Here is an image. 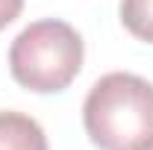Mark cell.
Listing matches in <instances>:
<instances>
[{
  "label": "cell",
  "mask_w": 153,
  "mask_h": 150,
  "mask_svg": "<svg viewBox=\"0 0 153 150\" xmlns=\"http://www.w3.org/2000/svg\"><path fill=\"white\" fill-rule=\"evenodd\" d=\"M82 124L100 150H141L153 141V85L127 71L100 76L82 103Z\"/></svg>",
  "instance_id": "6da1fadb"
},
{
  "label": "cell",
  "mask_w": 153,
  "mask_h": 150,
  "mask_svg": "<svg viewBox=\"0 0 153 150\" xmlns=\"http://www.w3.org/2000/svg\"><path fill=\"white\" fill-rule=\"evenodd\" d=\"M82 68V38L71 24L56 18L36 21L9 47V71L15 82L36 94L68 88Z\"/></svg>",
  "instance_id": "7a4b0ae2"
},
{
  "label": "cell",
  "mask_w": 153,
  "mask_h": 150,
  "mask_svg": "<svg viewBox=\"0 0 153 150\" xmlns=\"http://www.w3.org/2000/svg\"><path fill=\"white\" fill-rule=\"evenodd\" d=\"M0 150H47V135L30 115L0 112Z\"/></svg>",
  "instance_id": "3957f363"
},
{
  "label": "cell",
  "mask_w": 153,
  "mask_h": 150,
  "mask_svg": "<svg viewBox=\"0 0 153 150\" xmlns=\"http://www.w3.org/2000/svg\"><path fill=\"white\" fill-rule=\"evenodd\" d=\"M121 21L138 41L153 44V0H121Z\"/></svg>",
  "instance_id": "277c9868"
},
{
  "label": "cell",
  "mask_w": 153,
  "mask_h": 150,
  "mask_svg": "<svg viewBox=\"0 0 153 150\" xmlns=\"http://www.w3.org/2000/svg\"><path fill=\"white\" fill-rule=\"evenodd\" d=\"M21 9H24V0H0V30H6L18 18Z\"/></svg>",
  "instance_id": "5b68a950"
},
{
  "label": "cell",
  "mask_w": 153,
  "mask_h": 150,
  "mask_svg": "<svg viewBox=\"0 0 153 150\" xmlns=\"http://www.w3.org/2000/svg\"><path fill=\"white\" fill-rule=\"evenodd\" d=\"M141 150H153V141H147V144H144V147H141Z\"/></svg>",
  "instance_id": "8992f818"
}]
</instances>
